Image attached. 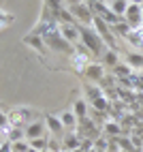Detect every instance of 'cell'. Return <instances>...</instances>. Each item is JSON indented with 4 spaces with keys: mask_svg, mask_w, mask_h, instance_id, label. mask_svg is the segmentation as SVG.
I'll list each match as a JSON object with an SVG mask.
<instances>
[{
    "mask_svg": "<svg viewBox=\"0 0 143 152\" xmlns=\"http://www.w3.org/2000/svg\"><path fill=\"white\" fill-rule=\"evenodd\" d=\"M79 37H81V45H83L88 49V54L94 56V58H103L105 52L109 49L92 26H79Z\"/></svg>",
    "mask_w": 143,
    "mask_h": 152,
    "instance_id": "obj_1",
    "label": "cell"
},
{
    "mask_svg": "<svg viewBox=\"0 0 143 152\" xmlns=\"http://www.w3.org/2000/svg\"><path fill=\"white\" fill-rule=\"evenodd\" d=\"M70 15L75 17V22H81V26H92L94 22V11L88 2H77V4H68Z\"/></svg>",
    "mask_w": 143,
    "mask_h": 152,
    "instance_id": "obj_2",
    "label": "cell"
},
{
    "mask_svg": "<svg viewBox=\"0 0 143 152\" xmlns=\"http://www.w3.org/2000/svg\"><path fill=\"white\" fill-rule=\"evenodd\" d=\"M43 39H45V45H47V47H52V49H56V52L75 54V47L70 45L66 39H62V34H60V32H49V34H45Z\"/></svg>",
    "mask_w": 143,
    "mask_h": 152,
    "instance_id": "obj_3",
    "label": "cell"
},
{
    "mask_svg": "<svg viewBox=\"0 0 143 152\" xmlns=\"http://www.w3.org/2000/svg\"><path fill=\"white\" fill-rule=\"evenodd\" d=\"M122 19H124L132 30H141V26H143V7L128 2V9H126V13L122 15Z\"/></svg>",
    "mask_w": 143,
    "mask_h": 152,
    "instance_id": "obj_4",
    "label": "cell"
},
{
    "mask_svg": "<svg viewBox=\"0 0 143 152\" xmlns=\"http://www.w3.org/2000/svg\"><path fill=\"white\" fill-rule=\"evenodd\" d=\"M90 7H92V11H94V15H98V17L103 19V22H107L109 26H115L120 19H122L120 15H115L113 11H111V7H107L105 2H92Z\"/></svg>",
    "mask_w": 143,
    "mask_h": 152,
    "instance_id": "obj_5",
    "label": "cell"
},
{
    "mask_svg": "<svg viewBox=\"0 0 143 152\" xmlns=\"http://www.w3.org/2000/svg\"><path fill=\"white\" fill-rule=\"evenodd\" d=\"M24 45H28L30 49H32V52H36L41 58H45L47 56V45H45V39L41 37V34H34V32H28L24 39Z\"/></svg>",
    "mask_w": 143,
    "mask_h": 152,
    "instance_id": "obj_6",
    "label": "cell"
},
{
    "mask_svg": "<svg viewBox=\"0 0 143 152\" xmlns=\"http://www.w3.org/2000/svg\"><path fill=\"white\" fill-rule=\"evenodd\" d=\"M86 96L92 101V105H94L98 111H105L109 107V101L105 96V92L100 88H94V86H86Z\"/></svg>",
    "mask_w": 143,
    "mask_h": 152,
    "instance_id": "obj_7",
    "label": "cell"
},
{
    "mask_svg": "<svg viewBox=\"0 0 143 152\" xmlns=\"http://www.w3.org/2000/svg\"><path fill=\"white\" fill-rule=\"evenodd\" d=\"M60 34L62 39L73 45V43H81V37H79V26L77 24H60Z\"/></svg>",
    "mask_w": 143,
    "mask_h": 152,
    "instance_id": "obj_8",
    "label": "cell"
},
{
    "mask_svg": "<svg viewBox=\"0 0 143 152\" xmlns=\"http://www.w3.org/2000/svg\"><path fill=\"white\" fill-rule=\"evenodd\" d=\"M24 133H26V139H28V141L45 137V122H41V120H34V122H28V126L24 129Z\"/></svg>",
    "mask_w": 143,
    "mask_h": 152,
    "instance_id": "obj_9",
    "label": "cell"
},
{
    "mask_svg": "<svg viewBox=\"0 0 143 152\" xmlns=\"http://www.w3.org/2000/svg\"><path fill=\"white\" fill-rule=\"evenodd\" d=\"M83 75L88 79H92V82H103V77H105V69H103V62H90L83 71Z\"/></svg>",
    "mask_w": 143,
    "mask_h": 152,
    "instance_id": "obj_10",
    "label": "cell"
},
{
    "mask_svg": "<svg viewBox=\"0 0 143 152\" xmlns=\"http://www.w3.org/2000/svg\"><path fill=\"white\" fill-rule=\"evenodd\" d=\"M43 122H45V126L49 129V133H52L54 137H62L64 135V126H62V122H60V118L58 116H52V114H49V116H45V120H43Z\"/></svg>",
    "mask_w": 143,
    "mask_h": 152,
    "instance_id": "obj_11",
    "label": "cell"
},
{
    "mask_svg": "<svg viewBox=\"0 0 143 152\" xmlns=\"http://www.w3.org/2000/svg\"><path fill=\"white\" fill-rule=\"evenodd\" d=\"M58 118H60V122H62V126L66 131H75V126L79 124V120H77L73 109H66V111H62V114H58Z\"/></svg>",
    "mask_w": 143,
    "mask_h": 152,
    "instance_id": "obj_12",
    "label": "cell"
},
{
    "mask_svg": "<svg viewBox=\"0 0 143 152\" xmlns=\"http://www.w3.org/2000/svg\"><path fill=\"white\" fill-rule=\"evenodd\" d=\"M28 114H30V111H28V109H24V107H17V109H13L11 114H9L11 126H19V124L24 122V120H28Z\"/></svg>",
    "mask_w": 143,
    "mask_h": 152,
    "instance_id": "obj_13",
    "label": "cell"
},
{
    "mask_svg": "<svg viewBox=\"0 0 143 152\" xmlns=\"http://www.w3.org/2000/svg\"><path fill=\"white\" fill-rule=\"evenodd\" d=\"M81 148V139L70 131V133L64 135V141H62V150H79Z\"/></svg>",
    "mask_w": 143,
    "mask_h": 152,
    "instance_id": "obj_14",
    "label": "cell"
},
{
    "mask_svg": "<svg viewBox=\"0 0 143 152\" xmlns=\"http://www.w3.org/2000/svg\"><path fill=\"white\" fill-rule=\"evenodd\" d=\"M73 111H75L77 120H83V118H88V103H86V99H83V96L75 101V105H73Z\"/></svg>",
    "mask_w": 143,
    "mask_h": 152,
    "instance_id": "obj_15",
    "label": "cell"
},
{
    "mask_svg": "<svg viewBox=\"0 0 143 152\" xmlns=\"http://www.w3.org/2000/svg\"><path fill=\"white\" fill-rule=\"evenodd\" d=\"M7 139L11 141V144H15V141L26 139V133H24L19 126H9V129H7Z\"/></svg>",
    "mask_w": 143,
    "mask_h": 152,
    "instance_id": "obj_16",
    "label": "cell"
},
{
    "mask_svg": "<svg viewBox=\"0 0 143 152\" xmlns=\"http://www.w3.org/2000/svg\"><path fill=\"white\" fill-rule=\"evenodd\" d=\"M111 30H113V34H118V37H124V39H126V37L132 32V28H130V26L124 22V19H120V22H118L115 26H111Z\"/></svg>",
    "mask_w": 143,
    "mask_h": 152,
    "instance_id": "obj_17",
    "label": "cell"
},
{
    "mask_svg": "<svg viewBox=\"0 0 143 152\" xmlns=\"http://www.w3.org/2000/svg\"><path fill=\"white\" fill-rule=\"evenodd\" d=\"M13 22H15V15L4 11V9H0V30H7Z\"/></svg>",
    "mask_w": 143,
    "mask_h": 152,
    "instance_id": "obj_18",
    "label": "cell"
},
{
    "mask_svg": "<svg viewBox=\"0 0 143 152\" xmlns=\"http://www.w3.org/2000/svg\"><path fill=\"white\" fill-rule=\"evenodd\" d=\"M109 7H111V11H113L115 15L122 17V15L126 13V9H128V2H126V0H113V2H111Z\"/></svg>",
    "mask_w": 143,
    "mask_h": 152,
    "instance_id": "obj_19",
    "label": "cell"
},
{
    "mask_svg": "<svg viewBox=\"0 0 143 152\" xmlns=\"http://www.w3.org/2000/svg\"><path fill=\"white\" fill-rule=\"evenodd\" d=\"M100 62H103V64H111V66H118V64H120V60H118V54L113 52V49H107L105 56L100 58Z\"/></svg>",
    "mask_w": 143,
    "mask_h": 152,
    "instance_id": "obj_20",
    "label": "cell"
},
{
    "mask_svg": "<svg viewBox=\"0 0 143 152\" xmlns=\"http://www.w3.org/2000/svg\"><path fill=\"white\" fill-rule=\"evenodd\" d=\"M126 64H128V66H132V69L143 66V56H141V54H135V52L128 54V56H126Z\"/></svg>",
    "mask_w": 143,
    "mask_h": 152,
    "instance_id": "obj_21",
    "label": "cell"
},
{
    "mask_svg": "<svg viewBox=\"0 0 143 152\" xmlns=\"http://www.w3.org/2000/svg\"><path fill=\"white\" fill-rule=\"evenodd\" d=\"M113 71H115V75H122V77H128V75L132 73V66H128L126 62H124V64L120 62L118 66H113Z\"/></svg>",
    "mask_w": 143,
    "mask_h": 152,
    "instance_id": "obj_22",
    "label": "cell"
},
{
    "mask_svg": "<svg viewBox=\"0 0 143 152\" xmlns=\"http://www.w3.org/2000/svg\"><path fill=\"white\" fill-rule=\"evenodd\" d=\"M30 148H32V150H38V152H43V150H47V139H45V137L32 139V141H30Z\"/></svg>",
    "mask_w": 143,
    "mask_h": 152,
    "instance_id": "obj_23",
    "label": "cell"
},
{
    "mask_svg": "<svg viewBox=\"0 0 143 152\" xmlns=\"http://www.w3.org/2000/svg\"><path fill=\"white\" fill-rule=\"evenodd\" d=\"M105 133H109V135H118L120 133V126H118V122H111V120H109V122H105Z\"/></svg>",
    "mask_w": 143,
    "mask_h": 152,
    "instance_id": "obj_24",
    "label": "cell"
},
{
    "mask_svg": "<svg viewBox=\"0 0 143 152\" xmlns=\"http://www.w3.org/2000/svg\"><path fill=\"white\" fill-rule=\"evenodd\" d=\"M9 126H11V120H9V114L0 111V131H7Z\"/></svg>",
    "mask_w": 143,
    "mask_h": 152,
    "instance_id": "obj_25",
    "label": "cell"
},
{
    "mask_svg": "<svg viewBox=\"0 0 143 152\" xmlns=\"http://www.w3.org/2000/svg\"><path fill=\"white\" fill-rule=\"evenodd\" d=\"M0 152H13V144L9 139H4L2 144H0Z\"/></svg>",
    "mask_w": 143,
    "mask_h": 152,
    "instance_id": "obj_26",
    "label": "cell"
},
{
    "mask_svg": "<svg viewBox=\"0 0 143 152\" xmlns=\"http://www.w3.org/2000/svg\"><path fill=\"white\" fill-rule=\"evenodd\" d=\"M130 4H139V7H143V0H130Z\"/></svg>",
    "mask_w": 143,
    "mask_h": 152,
    "instance_id": "obj_27",
    "label": "cell"
},
{
    "mask_svg": "<svg viewBox=\"0 0 143 152\" xmlns=\"http://www.w3.org/2000/svg\"><path fill=\"white\" fill-rule=\"evenodd\" d=\"M64 2H68V4H77V2H81V0H64Z\"/></svg>",
    "mask_w": 143,
    "mask_h": 152,
    "instance_id": "obj_28",
    "label": "cell"
},
{
    "mask_svg": "<svg viewBox=\"0 0 143 152\" xmlns=\"http://www.w3.org/2000/svg\"><path fill=\"white\" fill-rule=\"evenodd\" d=\"M88 152H96V150H94V148H92V150H88Z\"/></svg>",
    "mask_w": 143,
    "mask_h": 152,
    "instance_id": "obj_29",
    "label": "cell"
}]
</instances>
